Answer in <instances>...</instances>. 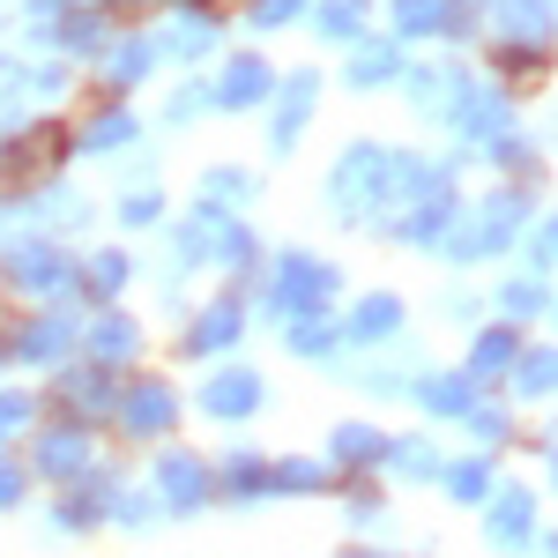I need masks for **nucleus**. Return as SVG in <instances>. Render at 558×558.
I'll return each mask as SVG.
<instances>
[{
  "instance_id": "1",
  "label": "nucleus",
  "mask_w": 558,
  "mask_h": 558,
  "mask_svg": "<svg viewBox=\"0 0 558 558\" xmlns=\"http://www.w3.org/2000/svg\"><path fill=\"white\" fill-rule=\"evenodd\" d=\"M254 395H260L254 380H216V387H209V402H216V410H223V417H239V410H246Z\"/></svg>"
},
{
  "instance_id": "2",
  "label": "nucleus",
  "mask_w": 558,
  "mask_h": 558,
  "mask_svg": "<svg viewBox=\"0 0 558 558\" xmlns=\"http://www.w3.org/2000/svg\"><path fill=\"white\" fill-rule=\"evenodd\" d=\"M165 484H172V499H194V492H202V476L186 470V462H172V470H165Z\"/></svg>"
},
{
  "instance_id": "3",
  "label": "nucleus",
  "mask_w": 558,
  "mask_h": 558,
  "mask_svg": "<svg viewBox=\"0 0 558 558\" xmlns=\"http://www.w3.org/2000/svg\"><path fill=\"white\" fill-rule=\"evenodd\" d=\"M0 499H15V476H8V470H0Z\"/></svg>"
}]
</instances>
